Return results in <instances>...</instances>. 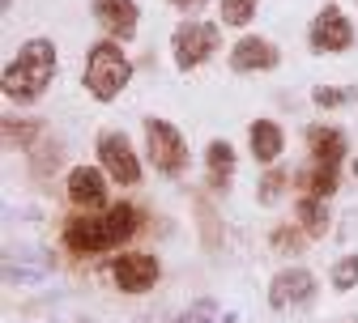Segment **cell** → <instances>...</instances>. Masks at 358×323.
Wrapping results in <instances>:
<instances>
[{
	"instance_id": "cell-1",
	"label": "cell",
	"mask_w": 358,
	"mask_h": 323,
	"mask_svg": "<svg viewBox=\"0 0 358 323\" xmlns=\"http://www.w3.org/2000/svg\"><path fill=\"white\" fill-rule=\"evenodd\" d=\"M141 230V209L132 200H120V204H107L99 213H73L64 217L60 225V243L73 251V255H103V251H115V247H128Z\"/></svg>"
},
{
	"instance_id": "cell-5",
	"label": "cell",
	"mask_w": 358,
	"mask_h": 323,
	"mask_svg": "<svg viewBox=\"0 0 358 323\" xmlns=\"http://www.w3.org/2000/svg\"><path fill=\"white\" fill-rule=\"evenodd\" d=\"M222 52V26L217 22H201V17H184L171 30V60L179 73H196L201 64H209Z\"/></svg>"
},
{
	"instance_id": "cell-27",
	"label": "cell",
	"mask_w": 358,
	"mask_h": 323,
	"mask_svg": "<svg viewBox=\"0 0 358 323\" xmlns=\"http://www.w3.org/2000/svg\"><path fill=\"white\" fill-rule=\"evenodd\" d=\"M175 323H217V306H213L209 298H196L188 310H179Z\"/></svg>"
},
{
	"instance_id": "cell-30",
	"label": "cell",
	"mask_w": 358,
	"mask_h": 323,
	"mask_svg": "<svg viewBox=\"0 0 358 323\" xmlns=\"http://www.w3.org/2000/svg\"><path fill=\"white\" fill-rule=\"evenodd\" d=\"M350 323H358V319H350Z\"/></svg>"
},
{
	"instance_id": "cell-29",
	"label": "cell",
	"mask_w": 358,
	"mask_h": 323,
	"mask_svg": "<svg viewBox=\"0 0 358 323\" xmlns=\"http://www.w3.org/2000/svg\"><path fill=\"white\" fill-rule=\"evenodd\" d=\"M350 174H354V179H358V158H350Z\"/></svg>"
},
{
	"instance_id": "cell-19",
	"label": "cell",
	"mask_w": 358,
	"mask_h": 323,
	"mask_svg": "<svg viewBox=\"0 0 358 323\" xmlns=\"http://www.w3.org/2000/svg\"><path fill=\"white\" fill-rule=\"evenodd\" d=\"M299 188H303V192H311V196H324V200H333V196H337V188H341V174H337V166L311 162V166L299 174Z\"/></svg>"
},
{
	"instance_id": "cell-28",
	"label": "cell",
	"mask_w": 358,
	"mask_h": 323,
	"mask_svg": "<svg viewBox=\"0 0 358 323\" xmlns=\"http://www.w3.org/2000/svg\"><path fill=\"white\" fill-rule=\"evenodd\" d=\"M166 5H171V9H179L184 17H192V13H201V9L209 5V0H166Z\"/></svg>"
},
{
	"instance_id": "cell-8",
	"label": "cell",
	"mask_w": 358,
	"mask_h": 323,
	"mask_svg": "<svg viewBox=\"0 0 358 323\" xmlns=\"http://www.w3.org/2000/svg\"><path fill=\"white\" fill-rule=\"evenodd\" d=\"M64 196L81 213H99L111 204V174L103 166H69L64 174Z\"/></svg>"
},
{
	"instance_id": "cell-14",
	"label": "cell",
	"mask_w": 358,
	"mask_h": 323,
	"mask_svg": "<svg viewBox=\"0 0 358 323\" xmlns=\"http://www.w3.org/2000/svg\"><path fill=\"white\" fill-rule=\"evenodd\" d=\"M303 141H307L311 162H324V166H341V162H345V153H350L345 132H341L337 123H311V128L303 132Z\"/></svg>"
},
{
	"instance_id": "cell-10",
	"label": "cell",
	"mask_w": 358,
	"mask_h": 323,
	"mask_svg": "<svg viewBox=\"0 0 358 323\" xmlns=\"http://www.w3.org/2000/svg\"><path fill=\"white\" fill-rule=\"evenodd\" d=\"M311 302H316V276H311L307 268L286 264V268L273 272V281H268V306H273L278 315H286V310H307Z\"/></svg>"
},
{
	"instance_id": "cell-15",
	"label": "cell",
	"mask_w": 358,
	"mask_h": 323,
	"mask_svg": "<svg viewBox=\"0 0 358 323\" xmlns=\"http://www.w3.org/2000/svg\"><path fill=\"white\" fill-rule=\"evenodd\" d=\"M235 166H239V153L227 136H217V141L205 145V170H209V188L213 192H227L231 179H235Z\"/></svg>"
},
{
	"instance_id": "cell-7",
	"label": "cell",
	"mask_w": 358,
	"mask_h": 323,
	"mask_svg": "<svg viewBox=\"0 0 358 323\" xmlns=\"http://www.w3.org/2000/svg\"><path fill=\"white\" fill-rule=\"evenodd\" d=\"M94 149H99V166L111 174V183H120V188H137L141 183V158L120 128H103Z\"/></svg>"
},
{
	"instance_id": "cell-24",
	"label": "cell",
	"mask_w": 358,
	"mask_h": 323,
	"mask_svg": "<svg viewBox=\"0 0 358 323\" xmlns=\"http://www.w3.org/2000/svg\"><path fill=\"white\" fill-rule=\"evenodd\" d=\"M30 153H34V158H30V174H34V179H48V174L60 166V158H64V145H60V141H38Z\"/></svg>"
},
{
	"instance_id": "cell-4",
	"label": "cell",
	"mask_w": 358,
	"mask_h": 323,
	"mask_svg": "<svg viewBox=\"0 0 358 323\" xmlns=\"http://www.w3.org/2000/svg\"><path fill=\"white\" fill-rule=\"evenodd\" d=\"M141 136H145V158H150V166H154L162 179H184V174H188L192 149H188V141H184V132H179L171 119L145 115Z\"/></svg>"
},
{
	"instance_id": "cell-9",
	"label": "cell",
	"mask_w": 358,
	"mask_h": 323,
	"mask_svg": "<svg viewBox=\"0 0 358 323\" xmlns=\"http://www.w3.org/2000/svg\"><path fill=\"white\" fill-rule=\"evenodd\" d=\"M111 281L120 294H150L162 281V264L154 251H120L111 260Z\"/></svg>"
},
{
	"instance_id": "cell-21",
	"label": "cell",
	"mask_w": 358,
	"mask_h": 323,
	"mask_svg": "<svg viewBox=\"0 0 358 323\" xmlns=\"http://www.w3.org/2000/svg\"><path fill=\"white\" fill-rule=\"evenodd\" d=\"M286 188H290V170H286V166H264V174H260V183H256V204L273 209V204L286 196Z\"/></svg>"
},
{
	"instance_id": "cell-12",
	"label": "cell",
	"mask_w": 358,
	"mask_h": 323,
	"mask_svg": "<svg viewBox=\"0 0 358 323\" xmlns=\"http://www.w3.org/2000/svg\"><path fill=\"white\" fill-rule=\"evenodd\" d=\"M94 22L103 26L107 38H120V43H132L137 38V26H141V5L137 0H94Z\"/></svg>"
},
{
	"instance_id": "cell-18",
	"label": "cell",
	"mask_w": 358,
	"mask_h": 323,
	"mask_svg": "<svg viewBox=\"0 0 358 323\" xmlns=\"http://www.w3.org/2000/svg\"><path fill=\"white\" fill-rule=\"evenodd\" d=\"M307 230L299 225V221H282V225H273L268 230V251H273L278 260H299L303 251H307Z\"/></svg>"
},
{
	"instance_id": "cell-26",
	"label": "cell",
	"mask_w": 358,
	"mask_h": 323,
	"mask_svg": "<svg viewBox=\"0 0 358 323\" xmlns=\"http://www.w3.org/2000/svg\"><path fill=\"white\" fill-rule=\"evenodd\" d=\"M196 221H201V234H205V251H217L222 247V225H217V213L205 196H196Z\"/></svg>"
},
{
	"instance_id": "cell-3",
	"label": "cell",
	"mask_w": 358,
	"mask_h": 323,
	"mask_svg": "<svg viewBox=\"0 0 358 323\" xmlns=\"http://www.w3.org/2000/svg\"><path fill=\"white\" fill-rule=\"evenodd\" d=\"M132 60L124 52V43L120 38H99L94 47L85 52V73H81V85H85V94L94 98V103H115L128 81H132Z\"/></svg>"
},
{
	"instance_id": "cell-11",
	"label": "cell",
	"mask_w": 358,
	"mask_h": 323,
	"mask_svg": "<svg viewBox=\"0 0 358 323\" xmlns=\"http://www.w3.org/2000/svg\"><path fill=\"white\" fill-rule=\"evenodd\" d=\"M231 73L235 77H256V73H273L282 64V52H278V43L273 38H264V34H243L231 43Z\"/></svg>"
},
{
	"instance_id": "cell-25",
	"label": "cell",
	"mask_w": 358,
	"mask_h": 323,
	"mask_svg": "<svg viewBox=\"0 0 358 323\" xmlns=\"http://www.w3.org/2000/svg\"><path fill=\"white\" fill-rule=\"evenodd\" d=\"M329 285H333L337 294H350V290H358V251L341 255V260L329 268Z\"/></svg>"
},
{
	"instance_id": "cell-23",
	"label": "cell",
	"mask_w": 358,
	"mask_h": 323,
	"mask_svg": "<svg viewBox=\"0 0 358 323\" xmlns=\"http://www.w3.org/2000/svg\"><path fill=\"white\" fill-rule=\"evenodd\" d=\"M217 22L235 26V30L252 26L256 22V0H217Z\"/></svg>"
},
{
	"instance_id": "cell-16",
	"label": "cell",
	"mask_w": 358,
	"mask_h": 323,
	"mask_svg": "<svg viewBox=\"0 0 358 323\" xmlns=\"http://www.w3.org/2000/svg\"><path fill=\"white\" fill-rule=\"evenodd\" d=\"M48 272H52V255H43V251L17 247V255L13 251L5 255V281H13V285H34Z\"/></svg>"
},
{
	"instance_id": "cell-6",
	"label": "cell",
	"mask_w": 358,
	"mask_h": 323,
	"mask_svg": "<svg viewBox=\"0 0 358 323\" xmlns=\"http://www.w3.org/2000/svg\"><path fill=\"white\" fill-rule=\"evenodd\" d=\"M307 47H311V56H341V52H350L354 47V22L345 17V9L341 5H329L311 17V26H307Z\"/></svg>"
},
{
	"instance_id": "cell-20",
	"label": "cell",
	"mask_w": 358,
	"mask_h": 323,
	"mask_svg": "<svg viewBox=\"0 0 358 323\" xmlns=\"http://www.w3.org/2000/svg\"><path fill=\"white\" fill-rule=\"evenodd\" d=\"M43 119H13V115H5V145L9 149H34L38 141H43Z\"/></svg>"
},
{
	"instance_id": "cell-13",
	"label": "cell",
	"mask_w": 358,
	"mask_h": 323,
	"mask_svg": "<svg viewBox=\"0 0 358 323\" xmlns=\"http://www.w3.org/2000/svg\"><path fill=\"white\" fill-rule=\"evenodd\" d=\"M248 153L256 166H278L286 153V132L273 119H252L248 123Z\"/></svg>"
},
{
	"instance_id": "cell-2",
	"label": "cell",
	"mask_w": 358,
	"mask_h": 323,
	"mask_svg": "<svg viewBox=\"0 0 358 323\" xmlns=\"http://www.w3.org/2000/svg\"><path fill=\"white\" fill-rule=\"evenodd\" d=\"M56 68H60V52H56V43L52 38H26L17 56L5 64V77H0V94H5L9 107H34L43 94L52 89L56 81Z\"/></svg>"
},
{
	"instance_id": "cell-17",
	"label": "cell",
	"mask_w": 358,
	"mask_h": 323,
	"mask_svg": "<svg viewBox=\"0 0 358 323\" xmlns=\"http://www.w3.org/2000/svg\"><path fill=\"white\" fill-rule=\"evenodd\" d=\"M294 221L307 230V239L316 243V239H324L329 234V225H333V217H329V200L324 196H311V192H299V200H294Z\"/></svg>"
},
{
	"instance_id": "cell-22",
	"label": "cell",
	"mask_w": 358,
	"mask_h": 323,
	"mask_svg": "<svg viewBox=\"0 0 358 323\" xmlns=\"http://www.w3.org/2000/svg\"><path fill=\"white\" fill-rule=\"evenodd\" d=\"M358 103V85H316L311 89V107L320 111H341Z\"/></svg>"
}]
</instances>
